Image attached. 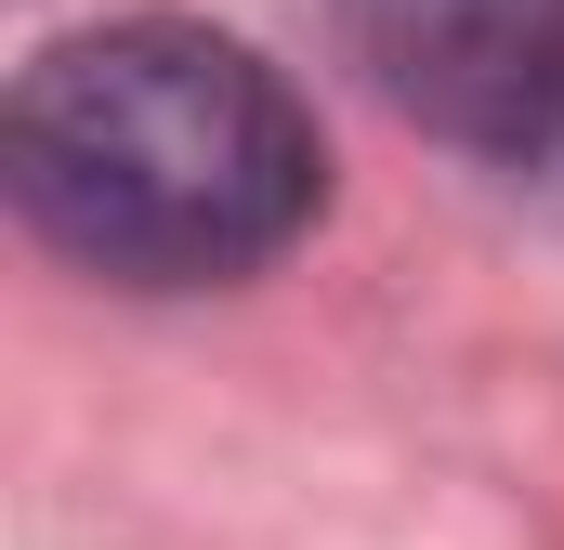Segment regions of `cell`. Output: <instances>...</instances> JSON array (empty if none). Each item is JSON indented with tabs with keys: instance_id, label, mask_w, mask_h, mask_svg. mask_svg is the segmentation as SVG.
<instances>
[{
	"instance_id": "6da1fadb",
	"label": "cell",
	"mask_w": 564,
	"mask_h": 550,
	"mask_svg": "<svg viewBox=\"0 0 564 550\" xmlns=\"http://www.w3.org/2000/svg\"><path fill=\"white\" fill-rule=\"evenodd\" d=\"M13 210L119 288L263 275L328 210L315 106L197 13H119L13 79Z\"/></svg>"
},
{
	"instance_id": "7a4b0ae2",
	"label": "cell",
	"mask_w": 564,
	"mask_h": 550,
	"mask_svg": "<svg viewBox=\"0 0 564 550\" xmlns=\"http://www.w3.org/2000/svg\"><path fill=\"white\" fill-rule=\"evenodd\" d=\"M341 53L394 119L459 157H552L564 144V0H328Z\"/></svg>"
}]
</instances>
